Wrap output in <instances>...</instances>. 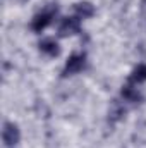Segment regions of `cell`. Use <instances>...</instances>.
<instances>
[{"label": "cell", "mask_w": 146, "mask_h": 148, "mask_svg": "<svg viewBox=\"0 0 146 148\" xmlns=\"http://www.w3.org/2000/svg\"><path fill=\"white\" fill-rule=\"evenodd\" d=\"M129 81H131L132 84H141V83H145L146 81V64H138V66L134 67V71L131 73V76H129Z\"/></svg>", "instance_id": "8"}, {"label": "cell", "mask_w": 146, "mask_h": 148, "mask_svg": "<svg viewBox=\"0 0 146 148\" xmlns=\"http://www.w3.org/2000/svg\"><path fill=\"white\" fill-rule=\"evenodd\" d=\"M86 62H88L86 60V53H72L67 59L65 66H64L62 76L67 77V76H72V74H77V73H81V71H84L86 69Z\"/></svg>", "instance_id": "2"}, {"label": "cell", "mask_w": 146, "mask_h": 148, "mask_svg": "<svg viewBox=\"0 0 146 148\" xmlns=\"http://www.w3.org/2000/svg\"><path fill=\"white\" fill-rule=\"evenodd\" d=\"M57 12H59V7H57L55 3H50L43 12H40V14H36V16L33 17V21H31V29H33L35 33H41V31L55 19Z\"/></svg>", "instance_id": "1"}, {"label": "cell", "mask_w": 146, "mask_h": 148, "mask_svg": "<svg viewBox=\"0 0 146 148\" xmlns=\"http://www.w3.org/2000/svg\"><path fill=\"white\" fill-rule=\"evenodd\" d=\"M141 5H143V9L146 10V0H143V2H141Z\"/></svg>", "instance_id": "10"}, {"label": "cell", "mask_w": 146, "mask_h": 148, "mask_svg": "<svg viewBox=\"0 0 146 148\" xmlns=\"http://www.w3.org/2000/svg\"><path fill=\"white\" fill-rule=\"evenodd\" d=\"M2 140H3V143L7 147H12V145L19 143V140H21L19 127L14 122H5L3 124V131H2Z\"/></svg>", "instance_id": "4"}, {"label": "cell", "mask_w": 146, "mask_h": 148, "mask_svg": "<svg viewBox=\"0 0 146 148\" xmlns=\"http://www.w3.org/2000/svg\"><path fill=\"white\" fill-rule=\"evenodd\" d=\"M79 31H81V19H79L77 16L64 17L62 23L59 24V36H62V38L77 35Z\"/></svg>", "instance_id": "3"}, {"label": "cell", "mask_w": 146, "mask_h": 148, "mask_svg": "<svg viewBox=\"0 0 146 148\" xmlns=\"http://www.w3.org/2000/svg\"><path fill=\"white\" fill-rule=\"evenodd\" d=\"M38 47H40V50H41L43 53H46V55H50V57H57V55L60 53V47H59V43H57L53 38H45V40H41Z\"/></svg>", "instance_id": "6"}, {"label": "cell", "mask_w": 146, "mask_h": 148, "mask_svg": "<svg viewBox=\"0 0 146 148\" xmlns=\"http://www.w3.org/2000/svg\"><path fill=\"white\" fill-rule=\"evenodd\" d=\"M124 114H126L124 105H120V102L113 100V102H112V105H110V110H108V121L117 122L119 119H122V115H124Z\"/></svg>", "instance_id": "9"}, {"label": "cell", "mask_w": 146, "mask_h": 148, "mask_svg": "<svg viewBox=\"0 0 146 148\" xmlns=\"http://www.w3.org/2000/svg\"><path fill=\"white\" fill-rule=\"evenodd\" d=\"M120 95H122V98H124L126 102H129V103H141V102H143V95L138 91V88H134V84H132L131 81L122 86Z\"/></svg>", "instance_id": "5"}, {"label": "cell", "mask_w": 146, "mask_h": 148, "mask_svg": "<svg viewBox=\"0 0 146 148\" xmlns=\"http://www.w3.org/2000/svg\"><path fill=\"white\" fill-rule=\"evenodd\" d=\"M74 10L79 19H88L95 14V5L91 2H77L74 3Z\"/></svg>", "instance_id": "7"}]
</instances>
